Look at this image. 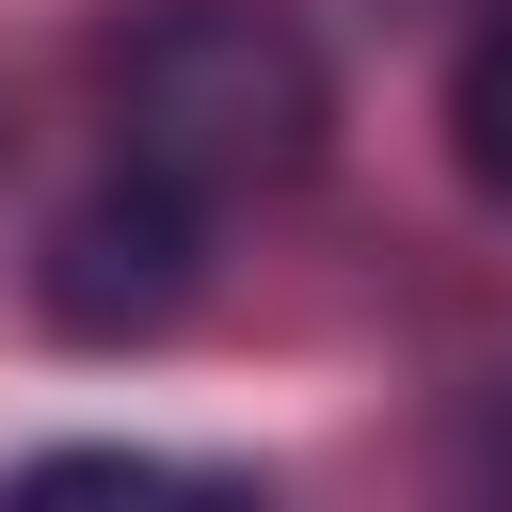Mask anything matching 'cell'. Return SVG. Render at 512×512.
I'll list each match as a JSON object with an SVG mask.
<instances>
[{
  "label": "cell",
  "instance_id": "1",
  "mask_svg": "<svg viewBox=\"0 0 512 512\" xmlns=\"http://www.w3.org/2000/svg\"><path fill=\"white\" fill-rule=\"evenodd\" d=\"M96 96H112V160L192 192L208 224L320 176L336 144V64L288 0H128L96 48Z\"/></svg>",
  "mask_w": 512,
  "mask_h": 512
},
{
  "label": "cell",
  "instance_id": "2",
  "mask_svg": "<svg viewBox=\"0 0 512 512\" xmlns=\"http://www.w3.org/2000/svg\"><path fill=\"white\" fill-rule=\"evenodd\" d=\"M192 288H208V208H192V192H160V176L112 160L80 208H48V256H32L48 336H80V352H144V336L192 320Z\"/></svg>",
  "mask_w": 512,
  "mask_h": 512
},
{
  "label": "cell",
  "instance_id": "3",
  "mask_svg": "<svg viewBox=\"0 0 512 512\" xmlns=\"http://www.w3.org/2000/svg\"><path fill=\"white\" fill-rule=\"evenodd\" d=\"M448 160H464V192L480 208H512V0L464 32V64H448Z\"/></svg>",
  "mask_w": 512,
  "mask_h": 512
},
{
  "label": "cell",
  "instance_id": "4",
  "mask_svg": "<svg viewBox=\"0 0 512 512\" xmlns=\"http://www.w3.org/2000/svg\"><path fill=\"white\" fill-rule=\"evenodd\" d=\"M32 496H240L224 464H160V448H48Z\"/></svg>",
  "mask_w": 512,
  "mask_h": 512
}]
</instances>
